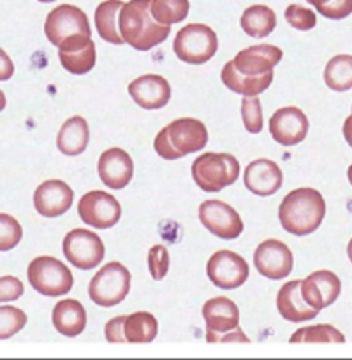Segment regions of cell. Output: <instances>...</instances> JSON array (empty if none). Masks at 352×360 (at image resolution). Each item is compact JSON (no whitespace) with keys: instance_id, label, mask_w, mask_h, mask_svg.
Here are the masks:
<instances>
[{"instance_id":"cell-7","label":"cell","mask_w":352,"mask_h":360,"mask_svg":"<svg viewBox=\"0 0 352 360\" xmlns=\"http://www.w3.org/2000/svg\"><path fill=\"white\" fill-rule=\"evenodd\" d=\"M130 273L123 264L109 262L92 278L88 295L92 302L102 308H113L129 295Z\"/></svg>"},{"instance_id":"cell-29","label":"cell","mask_w":352,"mask_h":360,"mask_svg":"<svg viewBox=\"0 0 352 360\" xmlns=\"http://www.w3.org/2000/svg\"><path fill=\"white\" fill-rule=\"evenodd\" d=\"M222 83L229 88L234 94L243 95V97H257L259 94H263L264 90H268L273 81V76L264 77V79H249V77H243L238 70L234 69L232 62H227L222 67Z\"/></svg>"},{"instance_id":"cell-32","label":"cell","mask_w":352,"mask_h":360,"mask_svg":"<svg viewBox=\"0 0 352 360\" xmlns=\"http://www.w3.org/2000/svg\"><path fill=\"white\" fill-rule=\"evenodd\" d=\"M291 343H345L344 334L333 326H312L296 330Z\"/></svg>"},{"instance_id":"cell-1","label":"cell","mask_w":352,"mask_h":360,"mask_svg":"<svg viewBox=\"0 0 352 360\" xmlns=\"http://www.w3.org/2000/svg\"><path fill=\"white\" fill-rule=\"evenodd\" d=\"M120 34L125 44L137 51H148L169 37V25H162L151 16V0H130L123 4L118 16Z\"/></svg>"},{"instance_id":"cell-15","label":"cell","mask_w":352,"mask_h":360,"mask_svg":"<svg viewBox=\"0 0 352 360\" xmlns=\"http://www.w3.org/2000/svg\"><path fill=\"white\" fill-rule=\"evenodd\" d=\"M308 118L299 108H280L270 120V134L282 146H294L308 134Z\"/></svg>"},{"instance_id":"cell-40","label":"cell","mask_w":352,"mask_h":360,"mask_svg":"<svg viewBox=\"0 0 352 360\" xmlns=\"http://www.w3.org/2000/svg\"><path fill=\"white\" fill-rule=\"evenodd\" d=\"M127 315L116 316V319H111L108 323H106V340L108 343H127L125 334H123V323H125Z\"/></svg>"},{"instance_id":"cell-23","label":"cell","mask_w":352,"mask_h":360,"mask_svg":"<svg viewBox=\"0 0 352 360\" xmlns=\"http://www.w3.org/2000/svg\"><path fill=\"white\" fill-rule=\"evenodd\" d=\"M277 308L278 313L282 315V319H285L287 322L292 323L308 322V320H313L319 315V309L306 304V301L303 299L301 281L299 280L287 281V283L278 290Z\"/></svg>"},{"instance_id":"cell-34","label":"cell","mask_w":352,"mask_h":360,"mask_svg":"<svg viewBox=\"0 0 352 360\" xmlns=\"http://www.w3.org/2000/svg\"><path fill=\"white\" fill-rule=\"evenodd\" d=\"M21 231L20 221L14 217L6 213H0V252H9V250L16 248L18 243L21 241Z\"/></svg>"},{"instance_id":"cell-19","label":"cell","mask_w":352,"mask_h":360,"mask_svg":"<svg viewBox=\"0 0 352 360\" xmlns=\"http://www.w3.org/2000/svg\"><path fill=\"white\" fill-rule=\"evenodd\" d=\"M243 183L246 190L259 197H270L282 188L284 174L277 162L268 158H257L246 165L243 172Z\"/></svg>"},{"instance_id":"cell-8","label":"cell","mask_w":352,"mask_h":360,"mask_svg":"<svg viewBox=\"0 0 352 360\" xmlns=\"http://www.w3.org/2000/svg\"><path fill=\"white\" fill-rule=\"evenodd\" d=\"M44 34L48 41L58 48L62 42L76 37V35H92V28L88 23V16L80 7L62 4L49 11V14L46 16Z\"/></svg>"},{"instance_id":"cell-9","label":"cell","mask_w":352,"mask_h":360,"mask_svg":"<svg viewBox=\"0 0 352 360\" xmlns=\"http://www.w3.org/2000/svg\"><path fill=\"white\" fill-rule=\"evenodd\" d=\"M63 255L81 271L94 269L101 266L106 255V248L102 239L87 229H74L63 238Z\"/></svg>"},{"instance_id":"cell-10","label":"cell","mask_w":352,"mask_h":360,"mask_svg":"<svg viewBox=\"0 0 352 360\" xmlns=\"http://www.w3.org/2000/svg\"><path fill=\"white\" fill-rule=\"evenodd\" d=\"M249 264L238 253L229 252V250H220L213 253L208 260L206 274L215 287L222 290H232L238 288L249 280Z\"/></svg>"},{"instance_id":"cell-42","label":"cell","mask_w":352,"mask_h":360,"mask_svg":"<svg viewBox=\"0 0 352 360\" xmlns=\"http://www.w3.org/2000/svg\"><path fill=\"white\" fill-rule=\"evenodd\" d=\"M229 341H238V343H250V340L245 336V334H243V330H239V327H238V329L231 330L229 334H222V336L217 338V343H229Z\"/></svg>"},{"instance_id":"cell-27","label":"cell","mask_w":352,"mask_h":360,"mask_svg":"<svg viewBox=\"0 0 352 360\" xmlns=\"http://www.w3.org/2000/svg\"><path fill=\"white\" fill-rule=\"evenodd\" d=\"M122 7V0H104L95 9V27L99 35L109 44H125L120 34V27L116 25V18L120 16Z\"/></svg>"},{"instance_id":"cell-6","label":"cell","mask_w":352,"mask_h":360,"mask_svg":"<svg viewBox=\"0 0 352 360\" xmlns=\"http://www.w3.org/2000/svg\"><path fill=\"white\" fill-rule=\"evenodd\" d=\"M218 48V39L213 28L203 23H189L180 28L175 37V55L190 65L210 62Z\"/></svg>"},{"instance_id":"cell-22","label":"cell","mask_w":352,"mask_h":360,"mask_svg":"<svg viewBox=\"0 0 352 360\" xmlns=\"http://www.w3.org/2000/svg\"><path fill=\"white\" fill-rule=\"evenodd\" d=\"M95 44L90 35H76L58 46V58L70 74H87L95 65Z\"/></svg>"},{"instance_id":"cell-25","label":"cell","mask_w":352,"mask_h":360,"mask_svg":"<svg viewBox=\"0 0 352 360\" xmlns=\"http://www.w3.org/2000/svg\"><path fill=\"white\" fill-rule=\"evenodd\" d=\"M88 141H90V130H88L87 120L81 116H73L60 127V132L56 136V148L62 155L76 157L87 150Z\"/></svg>"},{"instance_id":"cell-30","label":"cell","mask_w":352,"mask_h":360,"mask_svg":"<svg viewBox=\"0 0 352 360\" xmlns=\"http://www.w3.org/2000/svg\"><path fill=\"white\" fill-rule=\"evenodd\" d=\"M324 81L333 91H347L352 88V55H337L324 69Z\"/></svg>"},{"instance_id":"cell-11","label":"cell","mask_w":352,"mask_h":360,"mask_svg":"<svg viewBox=\"0 0 352 360\" xmlns=\"http://www.w3.org/2000/svg\"><path fill=\"white\" fill-rule=\"evenodd\" d=\"M199 220L201 225L208 229L215 238L238 239L243 232V221L234 207L222 200H204L199 206Z\"/></svg>"},{"instance_id":"cell-24","label":"cell","mask_w":352,"mask_h":360,"mask_svg":"<svg viewBox=\"0 0 352 360\" xmlns=\"http://www.w3.org/2000/svg\"><path fill=\"white\" fill-rule=\"evenodd\" d=\"M53 326L62 336L76 338L87 327V311L76 299H63L53 308Z\"/></svg>"},{"instance_id":"cell-20","label":"cell","mask_w":352,"mask_h":360,"mask_svg":"<svg viewBox=\"0 0 352 360\" xmlns=\"http://www.w3.org/2000/svg\"><path fill=\"white\" fill-rule=\"evenodd\" d=\"M341 292V281L331 271H315L301 281V294L306 304L324 309L333 304Z\"/></svg>"},{"instance_id":"cell-2","label":"cell","mask_w":352,"mask_h":360,"mask_svg":"<svg viewBox=\"0 0 352 360\" xmlns=\"http://www.w3.org/2000/svg\"><path fill=\"white\" fill-rule=\"evenodd\" d=\"M326 214L324 197L313 188H296L289 192L278 207V218L292 236H308L319 229Z\"/></svg>"},{"instance_id":"cell-47","label":"cell","mask_w":352,"mask_h":360,"mask_svg":"<svg viewBox=\"0 0 352 360\" xmlns=\"http://www.w3.org/2000/svg\"><path fill=\"white\" fill-rule=\"evenodd\" d=\"M39 2H55V0H39Z\"/></svg>"},{"instance_id":"cell-35","label":"cell","mask_w":352,"mask_h":360,"mask_svg":"<svg viewBox=\"0 0 352 360\" xmlns=\"http://www.w3.org/2000/svg\"><path fill=\"white\" fill-rule=\"evenodd\" d=\"M241 118L246 132L259 134L263 130V108L257 97H246L241 101Z\"/></svg>"},{"instance_id":"cell-26","label":"cell","mask_w":352,"mask_h":360,"mask_svg":"<svg viewBox=\"0 0 352 360\" xmlns=\"http://www.w3.org/2000/svg\"><path fill=\"white\" fill-rule=\"evenodd\" d=\"M239 23H241L243 32L246 35L253 39H264L277 27V14L273 13L271 7L256 4V6L246 7Z\"/></svg>"},{"instance_id":"cell-36","label":"cell","mask_w":352,"mask_h":360,"mask_svg":"<svg viewBox=\"0 0 352 360\" xmlns=\"http://www.w3.org/2000/svg\"><path fill=\"white\" fill-rule=\"evenodd\" d=\"M306 2L312 4L317 13L329 20H344L352 14V0H306Z\"/></svg>"},{"instance_id":"cell-41","label":"cell","mask_w":352,"mask_h":360,"mask_svg":"<svg viewBox=\"0 0 352 360\" xmlns=\"http://www.w3.org/2000/svg\"><path fill=\"white\" fill-rule=\"evenodd\" d=\"M14 74V63L6 51L0 48V81L11 79Z\"/></svg>"},{"instance_id":"cell-33","label":"cell","mask_w":352,"mask_h":360,"mask_svg":"<svg viewBox=\"0 0 352 360\" xmlns=\"http://www.w3.org/2000/svg\"><path fill=\"white\" fill-rule=\"evenodd\" d=\"M27 323V315L14 306H0V340H9Z\"/></svg>"},{"instance_id":"cell-16","label":"cell","mask_w":352,"mask_h":360,"mask_svg":"<svg viewBox=\"0 0 352 360\" xmlns=\"http://www.w3.org/2000/svg\"><path fill=\"white\" fill-rule=\"evenodd\" d=\"M203 319L206 323V341L217 343V338L239 327V309L231 299L213 297L204 302Z\"/></svg>"},{"instance_id":"cell-39","label":"cell","mask_w":352,"mask_h":360,"mask_svg":"<svg viewBox=\"0 0 352 360\" xmlns=\"http://www.w3.org/2000/svg\"><path fill=\"white\" fill-rule=\"evenodd\" d=\"M25 287L18 278L2 276L0 278V302L16 301L23 295Z\"/></svg>"},{"instance_id":"cell-14","label":"cell","mask_w":352,"mask_h":360,"mask_svg":"<svg viewBox=\"0 0 352 360\" xmlns=\"http://www.w3.org/2000/svg\"><path fill=\"white\" fill-rule=\"evenodd\" d=\"M282 56H284V53L277 46L257 44L241 49L231 62L243 77L263 79V77L273 74L275 65L280 62Z\"/></svg>"},{"instance_id":"cell-31","label":"cell","mask_w":352,"mask_h":360,"mask_svg":"<svg viewBox=\"0 0 352 360\" xmlns=\"http://www.w3.org/2000/svg\"><path fill=\"white\" fill-rule=\"evenodd\" d=\"M189 0H151V16L162 25L180 23L189 16Z\"/></svg>"},{"instance_id":"cell-21","label":"cell","mask_w":352,"mask_h":360,"mask_svg":"<svg viewBox=\"0 0 352 360\" xmlns=\"http://www.w3.org/2000/svg\"><path fill=\"white\" fill-rule=\"evenodd\" d=\"M129 95L139 108L161 109L171 98V86L168 79L158 74H144L129 84Z\"/></svg>"},{"instance_id":"cell-13","label":"cell","mask_w":352,"mask_h":360,"mask_svg":"<svg viewBox=\"0 0 352 360\" xmlns=\"http://www.w3.org/2000/svg\"><path fill=\"white\" fill-rule=\"evenodd\" d=\"M292 264L294 259L289 246L277 239L263 241L253 253V266L257 273L268 280L277 281L287 278L292 271Z\"/></svg>"},{"instance_id":"cell-3","label":"cell","mask_w":352,"mask_h":360,"mask_svg":"<svg viewBox=\"0 0 352 360\" xmlns=\"http://www.w3.org/2000/svg\"><path fill=\"white\" fill-rule=\"evenodd\" d=\"M208 143V130L201 120L178 118L157 134L153 148L158 157L178 160L185 155L197 153Z\"/></svg>"},{"instance_id":"cell-17","label":"cell","mask_w":352,"mask_h":360,"mask_svg":"<svg viewBox=\"0 0 352 360\" xmlns=\"http://www.w3.org/2000/svg\"><path fill=\"white\" fill-rule=\"evenodd\" d=\"M73 199V188L67 183L60 179H48L35 188L34 206L41 217L56 218L70 210Z\"/></svg>"},{"instance_id":"cell-38","label":"cell","mask_w":352,"mask_h":360,"mask_svg":"<svg viewBox=\"0 0 352 360\" xmlns=\"http://www.w3.org/2000/svg\"><path fill=\"white\" fill-rule=\"evenodd\" d=\"M148 271L155 281L165 278L169 271V252L165 246H151L150 252H148Z\"/></svg>"},{"instance_id":"cell-5","label":"cell","mask_w":352,"mask_h":360,"mask_svg":"<svg viewBox=\"0 0 352 360\" xmlns=\"http://www.w3.org/2000/svg\"><path fill=\"white\" fill-rule=\"evenodd\" d=\"M28 283L46 297L67 295L74 285L73 273L55 257H37L27 269Z\"/></svg>"},{"instance_id":"cell-44","label":"cell","mask_w":352,"mask_h":360,"mask_svg":"<svg viewBox=\"0 0 352 360\" xmlns=\"http://www.w3.org/2000/svg\"><path fill=\"white\" fill-rule=\"evenodd\" d=\"M4 108H6V95L0 90V111H4Z\"/></svg>"},{"instance_id":"cell-37","label":"cell","mask_w":352,"mask_h":360,"mask_svg":"<svg viewBox=\"0 0 352 360\" xmlns=\"http://www.w3.org/2000/svg\"><path fill=\"white\" fill-rule=\"evenodd\" d=\"M285 20L296 30H312L317 25L315 13L308 7L299 6V4H291L285 9Z\"/></svg>"},{"instance_id":"cell-45","label":"cell","mask_w":352,"mask_h":360,"mask_svg":"<svg viewBox=\"0 0 352 360\" xmlns=\"http://www.w3.org/2000/svg\"><path fill=\"white\" fill-rule=\"evenodd\" d=\"M347 253H348V259H351V262H352V239H351V243H348V246H347Z\"/></svg>"},{"instance_id":"cell-18","label":"cell","mask_w":352,"mask_h":360,"mask_svg":"<svg viewBox=\"0 0 352 360\" xmlns=\"http://www.w3.org/2000/svg\"><path fill=\"white\" fill-rule=\"evenodd\" d=\"M99 178L108 188L122 190L134 176V162L122 148H109L101 155L97 164Z\"/></svg>"},{"instance_id":"cell-43","label":"cell","mask_w":352,"mask_h":360,"mask_svg":"<svg viewBox=\"0 0 352 360\" xmlns=\"http://www.w3.org/2000/svg\"><path fill=\"white\" fill-rule=\"evenodd\" d=\"M344 137H345V141H347L348 146L352 148V115L348 116L344 123Z\"/></svg>"},{"instance_id":"cell-28","label":"cell","mask_w":352,"mask_h":360,"mask_svg":"<svg viewBox=\"0 0 352 360\" xmlns=\"http://www.w3.org/2000/svg\"><path fill=\"white\" fill-rule=\"evenodd\" d=\"M123 334L127 343H151L158 334V323L151 313L137 311L127 315L123 323Z\"/></svg>"},{"instance_id":"cell-46","label":"cell","mask_w":352,"mask_h":360,"mask_svg":"<svg viewBox=\"0 0 352 360\" xmlns=\"http://www.w3.org/2000/svg\"><path fill=\"white\" fill-rule=\"evenodd\" d=\"M347 176H348V181H351V185H352V165H351V167H348Z\"/></svg>"},{"instance_id":"cell-4","label":"cell","mask_w":352,"mask_h":360,"mask_svg":"<svg viewBox=\"0 0 352 360\" xmlns=\"http://www.w3.org/2000/svg\"><path fill=\"white\" fill-rule=\"evenodd\" d=\"M192 178L203 192L217 193L239 178V162L229 153H204L194 160Z\"/></svg>"},{"instance_id":"cell-12","label":"cell","mask_w":352,"mask_h":360,"mask_svg":"<svg viewBox=\"0 0 352 360\" xmlns=\"http://www.w3.org/2000/svg\"><path fill=\"white\" fill-rule=\"evenodd\" d=\"M77 213L87 225L95 229H111L113 225L118 224L122 217V207L111 193L94 190L81 197L77 204Z\"/></svg>"}]
</instances>
